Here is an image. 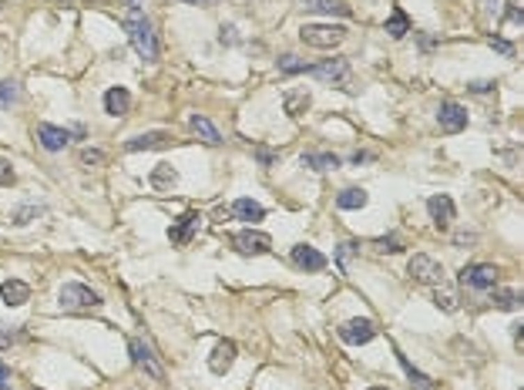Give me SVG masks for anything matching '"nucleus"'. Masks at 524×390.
Instances as JSON below:
<instances>
[{
  "mask_svg": "<svg viewBox=\"0 0 524 390\" xmlns=\"http://www.w3.org/2000/svg\"><path fill=\"white\" fill-rule=\"evenodd\" d=\"M0 296H3L7 306H24V303L31 299V286L20 283V279H7V283L0 286Z\"/></svg>",
  "mask_w": 524,
  "mask_h": 390,
  "instance_id": "a211bd4d",
  "label": "nucleus"
},
{
  "mask_svg": "<svg viewBox=\"0 0 524 390\" xmlns=\"http://www.w3.org/2000/svg\"><path fill=\"white\" fill-rule=\"evenodd\" d=\"M128 350H132V360H135V364L145 373H148V377H155V380H161V377H165V370H161V364L155 360V353H152V347H148V343L132 340V343H128Z\"/></svg>",
  "mask_w": 524,
  "mask_h": 390,
  "instance_id": "9d476101",
  "label": "nucleus"
},
{
  "mask_svg": "<svg viewBox=\"0 0 524 390\" xmlns=\"http://www.w3.org/2000/svg\"><path fill=\"white\" fill-rule=\"evenodd\" d=\"M61 306L64 310H95L97 303H101V296L95 290H88V286H81V283H68V286H61L58 292Z\"/></svg>",
  "mask_w": 524,
  "mask_h": 390,
  "instance_id": "20e7f679",
  "label": "nucleus"
},
{
  "mask_svg": "<svg viewBox=\"0 0 524 390\" xmlns=\"http://www.w3.org/2000/svg\"><path fill=\"white\" fill-rule=\"evenodd\" d=\"M152 185H155L158 192H168L172 185H178V172H175L172 165H165V162H161V165L152 169Z\"/></svg>",
  "mask_w": 524,
  "mask_h": 390,
  "instance_id": "5701e85b",
  "label": "nucleus"
},
{
  "mask_svg": "<svg viewBox=\"0 0 524 390\" xmlns=\"http://www.w3.org/2000/svg\"><path fill=\"white\" fill-rule=\"evenodd\" d=\"M310 104H312L310 91H289L286 101H283V108H286V115L289 118H303L306 111H310Z\"/></svg>",
  "mask_w": 524,
  "mask_h": 390,
  "instance_id": "aec40b11",
  "label": "nucleus"
},
{
  "mask_svg": "<svg viewBox=\"0 0 524 390\" xmlns=\"http://www.w3.org/2000/svg\"><path fill=\"white\" fill-rule=\"evenodd\" d=\"M336 205H340V209H363V205H367V192H363V189H343V192L336 195Z\"/></svg>",
  "mask_w": 524,
  "mask_h": 390,
  "instance_id": "393cba45",
  "label": "nucleus"
},
{
  "mask_svg": "<svg viewBox=\"0 0 524 390\" xmlns=\"http://www.w3.org/2000/svg\"><path fill=\"white\" fill-rule=\"evenodd\" d=\"M292 266H299L306 273H319V270H326V256L319 249H312V246H296L292 249Z\"/></svg>",
  "mask_w": 524,
  "mask_h": 390,
  "instance_id": "9b49d317",
  "label": "nucleus"
},
{
  "mask_svg": "<svg viewBox=\"0 0 524 390\" xmlns=\"http://www.w3.org/2000/svg\"><path fill=\"white\" fill-rule=\"evenodd\" d=\"M125 31H128V38H132V47L138 51V58L141 61H158L155 27H152V20L145 17L141 10H128V17H125Z\"/></svg>",
  "mask_w": 524,
  "mask_h": 390,
  "instance_id": "f257e3e1",
  "label": "nucleus"
},
{
  "mask_svg": "<svg viewBox=\"0 0 524 390\" xmlns=\"http://www.w3.org/2000/svg\"><path fill=\"white\" fill-rule=\"evenodd\" d=\"M232 212L239 215L242 222H262V219H266V209H262L259 202H253V198H235Z\"/></svg>",
  "mask_w": 524,
  "mask_h": 390,
  "instance_id": "6ab92c4d",
  "label": "nucleus"
},
{
  "mask_svg": "<svg viewBox=\"0 0 524 390\" xmlns=\"http://www.w3.org/2000/svg\"><path fill=\"white\" fill-rule=\"evenodd\" d=\"M306 169H316V172H330V169H340V158L330 155V152H306L299 158Z\"/></svg>",
  "mask_w": 524,
  "mask_h": 390,
  "instance_id": "4be33fe9",
  "label": "nucleus"
},
{
  "mask_svg": "<svg viewBox=\"0 0 524 390\" xmlns=\"http://www.w3.org/2000/svg\"><path fill=\"white\" fill-rule=\"evenodd\" d=\"M373 246H376L380 253H400V249H404V242H400L397 235H387V239H376Z\"/></svg>",
  "mask_w": 524,
  "mask_h": 390,
  "instance_id": "2f4dec72",
  "label": "nucleus"
},
{
  "mask_svg": "<svg viewBox=\"0 0 524 390\" xmlns=\"http://www.w3.org/2000/svg\"><path fill=\"white\" fill-rule=\"evenodd\" d=\"M104 108H108V115H125V111L132 108L128 88H111V91L104 95Z\"/></svg>",
  "mask_w": 524,
  "mask_h": 390,
  "instance_id": "412c9836",
  "label": "nucleus"
},
{
  "mask_svg": "<svg viewBox=\"0 0 524 390\" xmlns=\"http://www.w3.org/2000/svg\"><path fill=\"white\" fill-rule=\"evenodd\" d=\"M3 384H7V367L0 364V390H7V387H3Z\"/></svg>",
  "mask_w": 524,
  "mask_h": 390,
  "instance_id": "37998d69",
  "label": "nucleus"
},
{
  "mask_svg": "<svg viewBox=\"0 0 524 390\" xmlns=\"http://www.w3.org/2000/svg\"><path fill=\"white\" fill-rule=\"evenodd\" d=\"M232 364H235V343H232V340H222V343L212 350V357H209V370H212V373H225Z\"/></svg>",
  "mask_w": 524,
  "mask_h": 390,
  "instance_id": "dca6fc26",
  "label": "nucleus"
},
{
  "mask_svg": "<svg viewBox=\"0 0 524 390\" xmlns=\"http://www.w3.org/2000/svg\"><path fill=\"white\" fill-rule=\"evenodd\" d=\"M38 141L47 152H61V148L71 141V132H68V128H58V125H38Z\"/></svg>",
  "mask_w": 524,
  "mask_h": 390,
  "instance_id": "f8f14e48",
  "label": "nucleus"
},
{
  "mask_svg": "<svg viewBox=\"0 0 524 390\" xmlns=\"http://www.w3.org/2000/svg\"><path fill=\"white\" fill-rule=\"evenodd\" d=\"M172 138H168V132H148V135H135L125 141V148L128 152H152V148H165Z\"/></svg>",
  "mask_w": 524,
  "mask_h": 390,
  "instance_id": "2eb2a0df",
  "label": "nucleus"
},
{
  "mask_svg": "<svg viewBox=\"0 0 524 390\" xmlns=\"http://www.w3.org/2000/svg\"><path fill=\"white\" fill-rule=\"evenodd\" d=\"M296 7L299 10H312V14H340V17L353 14L347 3H340V0H296Z\"/></svg>",
  "mask_w": 524,
  "mask_h": 390,
  "instance_id": "f3484780",
  "label": "nucleus"
},
{
  "mask_svg": "<svg viewBox=\"0 0 524 390\" xmlns=\"http://www.w3.org/2000/svg\"><path fill=\"white\" fill-rule=\"evenodd\" d=\"M461 283L470 286V290H494L498 283V270L491 263H474V266H464L461 270Z\"/></svg>",
  "mask_w": 524,
  "mask_h": 390,
  "instance_id": "0eeeda50",
  "label": "nucleus"
},
{
  "mask_svg": "<svg viewBox=\"0 0 524 390\" xmlns=\"http://www.w3.org/2000/svg\"><path fill=\"white\" fill-rule=\"evenodd\" d=\"M198 222H202V215L198 212H185L178 222H175L172 229H168V239H172L175 246H185L189 239L195 235V229H198Z\"/></svg>",
  "mask_w": 524,
  "mask_h": 390,
  "instance_id": "ddd939ff",
  "label": "nucleus"
},
{
  "mask_svg": "<svg viewBox=\"0 0 524 390\" xmlns=\"http://www.w3.org/2000/svg\"><path fill=\"white\" fill-rule=\"evenodd\" d=\"M434 303H437L444 313L457 310V296H454V290H447V286H434Z\"/></svg>",
  "mask_w": 524,
  "mask_h": 390,
  "instance_id": "bb28decb",
  "label": "nucleus"
},
{
  "mask_svg": "<svg viewBox=\"0 0 524 390\" xmlns=\"http://www.w3.org/2000/svg\"><path fill=\"white\" fill-rule=\"evenodd\" d=\"M40 212H44V209H38V205H24V209L14 212V222H17V226H27V222H31V219H38Z\"/></svg>",
  "mask_w": 524,
  "mask_h": 390,
  "instance_id": "7c9ffc66",
  "label": "nucleus"
},
{
  "mask_svg": "<svg viewBox=\"0 0 524 390\" xmlns=\"http://www.w3.org/2000/svg\"><path fill=\"white\" fill-rule=\"evenodd\" d=\"M7 343H14V333H3V327H0V347H7Z\"/></svg>",
  "mask_w": 524,
  "mask_h": 390,
  "instance_id": "a19ab883",
  "label": "nucleus"
},
{
  "mask_svg": "<svg viewBox=\"0 0 524 390\" xmlns=\"http://www.w3.org/2000/svg\"><path fill=\"white\" fill-rule=\"evenodd\" d=\"M104 162V152H97V148H84L81 152V165H101Z\"/></svg>",
  "mask_w": 524,
  "mask_h": 390,
  "instance_id": "473e14b6",
  "label": "nucleus"
},
{
  "mask_svg": "<svg viewBox=\"0 0 524 390\" xmlns=\"http://www.w3.org/2000/svg\"><path fill=\"white\" fill-rule=\"evenodd\" d=\"M427 212H430V219H434L440 229L450 226V222H454V202H450V195H430Z\"/></svg>",
  "mask_w": 524,
  "mask_h": 390,
  "instance_id": "4468645a",
  "label": "nucleus"
},
{
  "mask_svg": "<svg viewBox=\"0 0 524 390\" xmlns=\"http://www.w3.org/2000/svg\"><path fill=\"white\" fill-rule=\"evenodd\" d=\"M303 75H312V78L330 81V84H349V61L333 58L323 64H303Z\"/></svg>",
  "mask_w": 524,
  "mask_h": 390,
  "instance_id": "39448f33",
  "label": "nucleus"
},
{
  "mask_svg": "<svg viewBox=\"0 0 524 390\" xmlns=\"http://www.w3.org/2000/svg\"><path fill=\"white\" fill-rule=\"evenodd\" d=\"M225 40H229V44H235V31H232V27H222V44H225Z\"/></svg>",
  "mask_w": 524,
  "mask_h": 390,
  "instance_id": "ea45409f",
  "label": "nucleus"
},
{
  "mask_svg": "<svg viewBox=\"0 0 524 390\" xmlns=\"http://www.w3.org/2000/svg\"><path fill=\"white\" fill-rule=\"evenodd\" d=\"M491 47H494L498 54H505V58H511V54H514V47H511L505 38H491Z\"/></svg>",
  "mask_w": 524,
  "mask_h": 390,
  "instance_id": "f704fd0d",
  "label": "nucleus"
},
{
  "mask_svg": "<svg viewBox=\"0 0 524 390\" xmlns=\"http://www.w3.org/2000/svg\"><path fill=\"white\" fill-rule=\"evenodd\" d=\"M232 246L242 256H262L272 249V239L266 233H259V229H242V233L232 235Z\"/></svg>",
  "mask_w": 524,
  "mask_h": 390,
  "instance_id": "423d86ee",
  "label": "nucleus"
},
{
  "mask_svg": "<svg viewBox=\"0 0 524 390\" xmlns=\"http://www.w3.org/2000/svg\"><path fill=\"white\" fill-rule=\"evenodd\" d=\"M507 17L514 20V24H524V14L518 10V7H511V10H507Z\"/></svg>",
  "mask_w": 524,
  "mask_h": 390,
  "instance_id": "58836bf2",
  "label": "nucleus"
},
{
  "mask_svg": "<svg viewBox=\"0 0 524 390\" xmlns=\"http://www.w3.org/2000/svg\"><path fill=\"white\" fill-rule=\"evenodd\" d=\"M299 38H303V44H310V47H319V51H326V47H336V44H343L347 31H343V27H333V24H306V27L299 31Z\"/></svg>",
  "mask_w": 524,
  "mask_h": 390,
  "instance_id": "f03ea898",
  "label": "nucleus"
},
{
  "mask_svg": "<svg viewBox=\"0 0 524 390\" xmlns=\"http://www.w3.org/2000/svg\"><path fill=\"white\" fill-rule=\"evenodd\" d=\"M410 279L413 283H424V286H444V266L434 259V256H413L410 259Z\"/></svg>",
  "mask_w": 524,
  "mask_h": 390,
  "instance_id": "7ed1b4c3",
  "label": "nucleus"
},
{
  "mask_svg": "<svg viewBox=\"0 0 524 390\" xmlns=\"http://www.w3.org/2000/svg\"><path fill=\"white\" fill-rule=\"evenodd\" d=\"M511 330H514V343H521V340H524V327H521V323H514Z\"/></svg>",
  "mask_w": 524,
  "mask_h": 390,
  "instance_id": "79ce46f5",
  "label": "nucleus"
},
{
  "mask_svg": "<svg viewBox=\"0 0 524 390\" xmlns=\"http://www.w3.org/2000/svg\"><path fill=\"white\" fill-rule=\"evenodd\" d=\"M376 336V323L373 320H347L340 327V340L349 343V347H360V343H370Z\"/></svg>",
  "mask_w": 524,
  "mask_h": 390,
  "instance_id": "1a4fd4ad",
  "label": "nucleus"
},
{
  "mask_svg": "<svg viewBox=\"0 0 524 390\" xmlns=\"http://www.w3.org/2000/svg\"><path fill=\"white\" fill-rule=\"evenodd\" d=\"M14 169H10V162L7 158H0V185H14Z\"/></svg>",
  "mask_w": 524,
  "mask_h": 390,
  "instance_id": "72a5a7b5",
  "label": "nucleus"
},
{
  "mask_svg": "<svg viewBox=\"0 0 524 390\" xmlns=\"http://www.w3.org/2000/svg\"><path fill=\"white\" fill-rule=\"evenodd\" d=\"M192 3H198V0H192Z\"/></svg>",
  "mask_w": 524,
  "mask_h": 390,
  "instance_id": "49530a36",
  "label": "nucleus"
},
{
  "mask_svg": "<svg viewBox=\"0 0 524 390\" xmlns=\"http://www.w3.org/2000/svg\"><path fill=\"white\" fill-rule=\"evenodd\" d=\"M437 121H440V132L457 135V132H464L467 128V108L464 104H457V101H444L440 111H437Z\"/></svg>",
  "mask_w": 524,
  "mask_h": 390,
  "instance_id": "6e6552de",
  "label": "nucleus"
},
{
  "mask_svg": "<svg viewBox=\"0 0 524 390\" xmlns=\"http://www.w3.org/2000/svg\"><path fill=\"white\" fill-rule=\"evenodd\" d=\"M255 155H259V162H262V165H269V162H276V155H272V152H266V148H259Z\"/></svg>",
  "mask_w": 524,
  "mask_h": 390,
  "instance_id": "4c0bfd02",
  "label": "nucleus"
},
{
  "mask_svg": "<svg viewBox=\"0 0 524 390\" xmlns=\"http://www.w3.org/2000/svg\"><path fill=\"white\" fill-rule=\"evenodd\" d=\"M353 249H356L353 242H343V246H340V253H336V259H340V270H347V259L353 256Z\"/></svg>",
  "mask_w": 524,
  "mask_h": 390,
  "instance_id": "c9c22d12",
  "label": "nucleus"
},
{
  "mask_svg": "<svg viewBox=\"0 0 524 390\" xmlns=\"http://www.w3.org/2000/svg\"><path fill=\"white\" fill-rule=\"evenodd\" d=\"M467 88H470L474 95H484V91H491L494 84H491V81H474V84H467Z\"/></svg>",
  "mask_w": 524,
  "mask_h": 390,
  "instance_id": "e433bc0d",
  "label": "nucleus"
},
{
  "mask_svg": "<svg viewBox=\"0 0 524 390\" xmlns=\"http://www.w3.org/2000/svg\"><path fill=\"white\" fill-rule=\"evenodd\" d=\"M192 132L198 138H202V141H205V145H219V141H222V135H219V128H215L212 121H209V118H202V115H192Z\"/></svg>",
  "mask_w": 524,
  "mask_h": 390,
  "instance_id": "b1692460",
  "label": "nucleus"
},
{
  "mask_svg": "<svg viewBox=\"0 0 524 390\" xmlns=\"http://www.w3.org/2000/svg\"><path fill=\"white\" fill-rule=\"evenodd\" d=\"M370 390H387V387H370Z\"/></svg>",
  "mask_w": 524,
  "mask_h": 390,
  "instance_id": "a18cd8bd",
  "label": "nucleus"
},
{
  "mask_svg": "<svg viewBox=\"0 0 524 390\" xmlns=\"http://www.w3.org/2000/svg\"><path fill=\"white\" fill-rule=\"evenodd\" d=\"M397 360H400V367L407 370V377H410V380H417V387H420V390H427V387H430V380H427V377H424V373H420V370H413V364H410V360H407V357H404V353H400V350H397Z\"/></svg>",
  "mask_w": 524,
  "mask_h": 390,
  "instance_id": "c85d7f7f",
  "label": "nucleus"
},
{
  "mask_svg": "<svg viewBox=\"0 0 524 390\" xmlns=\"http://www.w3.org/2000/svg\"><path fill=\"white\" fill-rule=\"evenodd\" d=\"M518 303H521V292L518 290H498L494 292V306H498V310H518Z\"/></svg>",
  "mask_w": 524,
  "mask_h": 390,
  "instance_id": "cd10ccee",
  "label": "nucleus"
},
{
  "mask_svg": "<svg viewBox=\"0 0 524 390\" xmlns=\"http://www.w3.org/2000/svg\"><path fill=\"white\" fill-rule=\"evenodd\" d=\"M387 34L390 38H404V34H410V20H407V14L397 7L393 14H390V20H387Z\"/></svg>",
  "mask_w": 524,
  "mask_h": 390,
  "instance_id": "a878e982",
  "label": "nucleus"
},
{
  "mask_svg": "<svg viewBox=\"0 0 524 390\" xmlns=\"http://www.w3.org/2000/svg\"><path fill=\"white\" fill-rule=\"evenodd\" d=\"M132 3V10H141V0H128Z\"/></svg>",
  "mask_w": 524,
  "mask_h": 390,
  "instance_id": "c03bdc74",
  "label": "nucleus"
},
{
  "mask_svg": "<svg viewBox=\"0 0 524 390\" xmlns=\"http://www.w3.org/2000/svg\"><path fill=\"white\" fill-rule=\"evenodd\" d=\"M17 98H20V91L14 81H0V104H14Z\"/></svg>",
  "mask_w": 524,
  "mask_h": 390,
  "instance_id": "c756f323",
  "label": "nucleus"
}]
</instances>
